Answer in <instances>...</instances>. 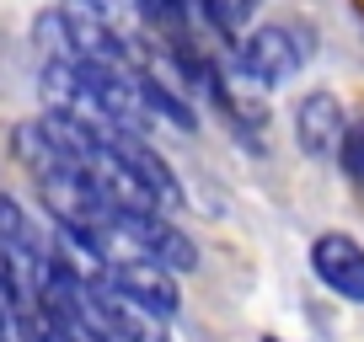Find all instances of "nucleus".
Returning <instances> with one entry per match:
<instances>
[{"mask_svg": "<svg viewBox=\"0 0 364 342\" xmlns=\"http://www.w3.org/2000/svg\"><path fill=\"white\" fill-rule=\"evenodd\" d=\"M311 278L343 305H364V241L348 230H321L311 241Z\"/></svg>", "mask_w": 364, "mask_h": 342, "instance_id": "obj_2", "label": "nucleus"}, {"mask_svg": "<svg viewBox=\"0 0 364 342\" xmlns=\"http://www.w3.org/2000/svg\"><path fill=\"white\" fill-rule=\"evenodd\" d=\"M257 342H284V337H257Z\"/></svg>", "mask_w": 364, "mask_h": 342, "instance_id": "obj_13", "label": "nucleus"}, {"mask_svg": "<svg viewBox=\"0 0 364 342\" xmlns=\"http://www.w3.org/2000/svg\"><path fill=\"white\" fill-rule=\"evenodd\" d=\"M348 123L353 118L343 113V102L327 92V86H316V92H306L295 102V145L306 150V160H316V166H338Z\"/></svg>", "mask_w": 364, "mask_h": 342, "instance_id": "obj_3", "label": "nucleus"}, {"mask_svg": "<svg viewBox=\"0 0 364 342\" xmlns=\"http://www.w3.org/2000/svg\"><path fill=\"white\" fill-rule=\"evenodd\" d=\"M102 134H107V145L124 155V166L139 177V187L156 198V209H166V214H182V209H188V193H182L177 171H171V160L150 145V134H134V128H102Z\"/></svg>", "mask_w": 364, "mask_h": 342, "instance_id": "obj_5", "label": "nucleus"}, {"mask_svg": "<svg viewBox=\"0 0 364 342\" xmlns=\"http://www.w3.org/2000/svg\"><path fill=\"white\" fill-rule=\"evenodd\" d=\"M107 284H118L124 294H134L139 305L161 310V316H177L182 310V273H171V267H161L156 257H134V263H113L107 267Z\"/></svg>", "mask_w": 364, "mask_h": 342, "instance_id": "obj_6", "label": "nucleus"}, {"mask_svg": "<svg viewBox=\"0 0 364 342\" xmlns=\"http://www.w3.org/2000/svg\"><path fill=\"white\" fill-rule=\"evenodd\" d=\"M0 342H11V310H6V299H0Z\"/></svg>", "mask_w": 364, "mask_h": 342, "instance_id": "obj_12", "label": "nucleus"}, {"mask_svg": "<svg viewBox=\"0 0 364 342\" xmlns=\"http://www.w3.org/2000/svg\"><path fill=\"white\" fill-rule=\"evenodd\" d=\"M33 43L43 59L54 65H80V48H75V22H70V6H54V11H38L33 22Z\"/></svg>", "mask_w": 364, "mask_h": 342, "instance_id": "obj_8", "label": "nucleus"}, {"mask_svg": "<svg viewBox=\"0 0 364 342\" xmlns=\"http://www.w3.org/2000/svg\"><path fill=\"white\" fill-rule=\"evenodd\" d=\"M113 214L129 225V236L139 241V251H145V257H156L161 267H171V273H182V278L198 273V263H204V257H198L193 236H188V230H182L166 209H113Z\"/></svg>", "mask_w": 364, "mask_h": 342, "instance_id": "obj_4", "label": "nucleus"}, {"mask_svg": "<svg viewBox=\"0 0 364 342\" xmlns=\"http://www.w3.org/2000/svg\"><path fill=\"white\" fill-rule=\"evenodd\" d=\"M0 236L11 241V246L33 251V257H48V230L38 225V219L27 214V209L16 204L11 193H0Z\"/></svg>", "mask_w": 364, "mask_h": 342, "instance_id": "obj_9", "label": "nucleus"}, {"mask_svg": "<svg viewBox=\"0 0 364 342\" xmlns=\"http://www.w3.org/2000/svg\"><path fill=\"white\" fill-rule=\"evenodd\" d=\"M338 166L353 177V187H364V118H353V123H348V139H343Z\"/></svg>", "mask_w": 364, "mask_h": 342, "instance_id": "obj_10", "label": "nucleus"}, {"mask_svg": "<svg viewBox=\"0 0 364 342\" xmlns=\"http://www.w3.org/2000/svg\"><path fill=\"white\" fill-rule=\"evenodd\" d=\"M236 59L257 86L279 92L311 65V27L300 22H257L236 38Z\"/></svg>", "mask_w": 364, "mask_h": 342, "instance_id": "obj_1", "label": "nucleus"}, {"mask_svg": "<svg viewBox=\"0 0 364 342\" xmlns=\"http://www.w3.org/2000/svg\"><path fill=\"white\" fill-rule=\"evenodd\" d=\"M54 316H59V326H65V342H107L102 331H97V326H86V321H80L75 310H54Z\"/></svg>", "mask_w": 364, "mask_h": 342, "instance_id": "obj_11", "label": "nucleus"}, {"mask_svg": "<svg viewBox=\"0 0 364 342\" xmlns=\"http://www.w3.org/2000/svg\"><path fill=\"white\" fill-rule=\"evenodd\" d=\"M139 102H145L150 123L171 128V134H198V102L150 65H139Z\"/></svg>", "mask_w": 364, "mask_h": 342, "instance_id": "obj_7", "label": "nucleus"}]
</instances>
